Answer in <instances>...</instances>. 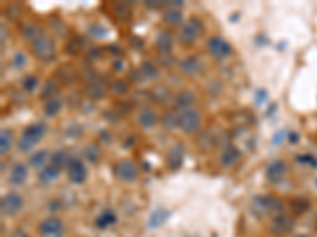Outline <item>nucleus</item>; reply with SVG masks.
I'll return each mask as SVG.
<instances>
[{
	"instance_id": "36",
	"label": "nucleus",
	"mask_w": 317,
	"mask_h": 237,
	"mask_svg": "<svg viewBox=\"0 0 317 237\" xmlns=\"http://www.w3.org/2000/svg\"><path fill=\"white\" fill-rule=\"evenodd\" d=\"M38 87V78L35 75H27L24 79H22V90L27 93H32L37 90Z\"/></svg>"
},
{
	"instance_id": "43",
	"label": "nucleus",
	"mask_w": 317,
	"mask_h": 237,
	"mask_svg": "<svg viewBox=\"0 0 317 237\" xmlns=\"http://www.w3.org/2000/svg\"><path fill=\"white\" fill-rule=\"evenodd\" d=\"M287 134H289V131L287 130H281V131H277L274 136H273V144L274 146H279L282 141H285L287 139Z\"/></svg>"
},
{
	"instance_id": "21",
	"label": "nucleus",
	"mask_w": 317,
	"mask_h": 237,
	"mask_svg": "<svg viewBox=\"0 0 317 237\" xmlns=\"http://www.w3.org/2000/svg\"><path fill=\"white\" fill-rule=\"evenodd\" d=\"M60 176V169L57 168V166H54V164H46L45 168L40 171V174H38V179H40L42 184H52V182H56Z\"/></svg>"
},
{
	"instance_id": "47",
	"label": "nucleus",
	"mask_w": 317,
	"mask_h": 237,
	"mask_svg": "<svg viewBox=\"0 0 317 237\" xmlns=\"http://www.w3.org/2000/svg\"><path fill=\"white\" fill-rule=\"evenodd\" d=\"M108 51H113V52H111L113 55H122V49H121L119 46H116V44L108 46Z\"/></svg>"
},
{
	"instance_id": "29",
	"label": "nucleus",
	"mask_w": 317,
	"mask_h": 237,
	"mask_svg": "<svg viewBox=\"0 0 317 237\" xmlns=\"http://www.w3.org/2000/svg\"><path fill=\"white\" fill-rule=\"evenodd\" d=\"M116 223V215L113 212L110 210H105L102 212L100 215L95 218V226L100 228V229H106V228H110L111 225Z\"/></svg>"
},
{
	"instance_id": "14",
	"label": "nucleus",
	"mask_w": 317,
	"mask_h": 237,
	"mask_svg": "<svg viewBox=\"0 0 317 237\" xmlns=\"http://www.w3.org/2000/svg\"><path fill=\"white\" fill-rule=\"evenodd\" d=\"M180 70L182 71L184 75L197 76V75H202L203 73L205 65H203L202 59L197 57V55H189V57H185L184 60H181Z\"/></svg>"
},
{
	"instance_id": "23",
	"label": "nucleus",
	"mask_w": 317,
	"mask_h": 237,
	"mask_svg": "<svg viewBox=\"0 0 317 237\" xmlns=\"http://www.w3.org/2000/svg\"><path fill=\"white\" fill-rule=\"evenodd\" d=\"M156 46L160 52H170L173 49V35L170 32H160L156 38Z\"/></svg>"
},
{
	"instance_id": "33",
	"label": "nucleus",
	"mask_w": 317,
	"mask_h": 237,
	"mask_svg": "<svg viewBox=\"0 0 317 237\" xmlns=\"http://www.w3.org/2000/svg\"><path fill=\"white\" fill-rule=\"evenodd\" d=\"M170 97H172V93H170L167 87H156V89L152 90V98L159 101L160 105H165V103L170 100Z\"/></svg>"
},
{
	"instance_id": "8",
	"label": "nucleus",
	"mask_w": 317,
	"mask_h": 237,
	"mask_svg": "<svg viewBox=\"0 0 317 237\" xmlns=\"http://www.w3.org/2000/svg\"><path fill=\"white\" fill-rule=\"evenodd\" d=\"M114 176L122 182H135L138 179V168L132 160H121L114 166Z\"/></svg>"
},
{
	"instance_id": "6",
	"label": "nucleus",
	"mask_w": 317,
	"mask_h": 237,
	"mask_svg": "<svg viewBox=\"0 0 317 237\" xmlns=\"http://www.w3.org/2000/svg\"><path fill=\"white\" fill-rule=\"evenodd\" d=\"M206 49L210 52V55L216 60H226L228 59L233 49H231V44L227 41V40H224L221 37H213L208 40L206 43Z\"/></svg>"
},
{
	"instance_id": "41",
	"label": "nucleus",
	"mask_w": 317,
	"mask_h": 237,
	"mask_svg": "<svg viewBox=\"0 0 317 237\" xmlns=\"http://www.w3.org/2000/svg\"><path fill=\"white\" fill-rule=\"evenodd\" d=\"M83 47H84V41H81V38H73L68 41L67 51H68V54H78V52H81Z\"/></svg>"
},
{
	"instance_id": "15",
	"label": "nucleus",
	"mask_w": 317,
	"mask_h": 237,
	"mask_svg": "<svg viewBox=\"0 0 317 237\" xmlns=\"http://www.w3.org/2000/svg\"><path fill=\"white\" fill-rule=\"evenodd\" d=\"M84 93H86L91 100H102L106 95V85L102 79H98L97 76L88 79L86 87H84Z\"/></svg>"
},
{
	"instance_id": "9",
	"label": "nucleus",
	"mask_w": 317,
	"mask_h": 237,
	"mask_svg": "<svg viewBox=\"0 0 317 237\" xmlns=\"http://www.w3.org/2000/svg\"><path fill=\"white\" fill-rule=\"evenodd\" d=\"M132 81L135 82H144V81H154L159 78V68L152 62H143L140 67L130 71Z\"/></svg>"
},
{
	"instance_id": "22",
	"label": "nucleus",
	"mask_w": 317,
	"mask_h": 237,
	"mask_svg": "<svg viewBox=\"0 0 317 237\" xmlns=\"http://www.w3.org/2000/svg\"><path fill=\"white\" fill-rule=\"evenodd\" d=\"M184 160V147L181 144H176L170 149L168 152V166L172 169H178L182 164Z\"/></svg>"
},
{
	"instance_id": "32",
	"label": "nucleus",
	"mask_w": 317,
	"mask_h": 237,
	"mask_svg": "<svg viewBox=\"0 0 317 237\" xmlns=\"http://www.w3.org/2000/svg\"><path fill=\"white\" fill-rule=\"evenodd\" d=\"M83 155L86 157L91 163H98L100 158H102V152H100V149L95 144H89V146L84 147Z\"/></svg>"
},
{
	"instance_id": "38",
	"label": "nucleus",
	"mask_w": 317,
	"mask_h": 237,
	"mask_svg": "<svg viewBox=\"0 0 317 237\" xmlns=\"http://www.w3.org/2000/svg\"><path fill=\"white\" fill-rule=\"evenodd\" d=\"M11 65L14 67V70H22V68H24V67L27 65V57H26V54L22 52V51L14 52L13 59H11Z\"/></svg>"
},
{
	"instance_id": "31",
	"label": "nucleus",
	"mask_w": 317,
	"mask_h": 237,
	"mask_svg": "<svg viewBox=\"0 0 317 237\" xmlns=\"http://www.w3.org/2000/svg\"><path fill=\"white\" fill-rule=\"evenodd\" d=\"M160 120L165 130H175L178 126V114L175 111H167V113L162 116Z\"/></svg>"
},
{
	"instance_id": "18",
	"label": "nucleus",
	"mask_w": 317,
	"mask_h": 237,
	"mask_svg": "<svg viewBox=\"0 0 317 237\" xmlns=\"http://www.w3.org/2000/svg\"><path fill=\"white\" fill-rule=\"evenodd\" d=\"M21 35L24 37L27 41L34 43L35 40H38L42 35H45V32L42 30V27L38 26L37 22L27 21V22H22L21 24Z\"/></svg>"
},
{
	"instance_id": "51",
	"label": "nucleus",
	"mask_w": 317,
	"mask_h": 237,
	"mask_svg": "<svg viewBox=\"0 0 317 237\" xmlns=\"http://www.w3.org/2000/svg\"><path fill=\"white\" fill-rule=\"evenodd\" d=\"M316 187H317V179H316Z\"/></svg>"
},
{
	"instance_id": "5",
	"label": "nucleus",
	"mask_w": 317,
	"mask_h": 237,
	"mask_svg": "<svg viewBox=\"0 0 317 237\" xmlns=\"http://www.w3.org/2000/svg\"><path fill=\"white\" fill-rule=\"evenodd\" d=\"M254 212L257 213V215H264V213H281L282 210V201H279L277 198L274 196H257L256 199H254Z\"/></svg>"
},
{
	"instance_id": "28",
	"label": "nucleus",
	"mask_w": 317,
	"mask_h": 237,
	"mask_svg": "<svg viewBox=\"0 0 317 237\" xmlns=\"http://www.w3.org/2000/svg\"><path fill=\"white\" fill-rule=\"evenodd\" d=\"M13 141H14L13 131L3 128L2 133H0V154H2V155L8 154L10 149H11V146H13Z\"/></svg>"
},
{
	"instance_id": "17",
	"label": "nucleus",
	"mask_w": 317,
	"mask_h": 237,
	"mask_svg": "<svg viewBox=\"0 0 317 237\" xmlns=\"http://www.w3.org/2000/svg\"><path fill=\"white\" fill-rule=\"evenodd\" d=\"M239 158H241V150L233 144H228L227 147H224L219 161L224 168H231L239 161Z\"/></svg>"
},
{
	"instance_id": "35",
	"label": "nucleus",
	"mask_w": 317,
	"mask_h": 237,
	"mask_svg": "<svg viewBox=\"0 0 317 237\" xmlns=\"http://www.w3.org/2000/svg\"><path fill=\"white\" fill-rule=\"evenodd\" d=\"M56 92H57V84L49 79V81H46V84L43 85V92H42V98L43 100H51L56 97Z\"/></svg>"
},
{
	"instance_id": "3",
	"label": "nucleus",
	"mask_w": 317,
	"mask_h": 237,
	"mask_svg": "<svg viewBox=\"0 0 317 237\" xmlns=\"http://www.w3.org/2000/svg\"><path fill=\"white\" fill-rule=\"evenodd\" d=\"M202 125V114L195 108L184 109L178 114V128L185 134L195 133Z\"/></svg>"
},
{
	"instance_id": "40",
	"label": "nucleus",
	"mask_w": 317,
	"mask_h": 237,
	"mask_svg": "<svg viewBox=\"0 0 317 237\" xmlns=\"http://www.w3.org/2000/svg\"><path fill=\"white\" fill-rule=\"evenodd\" d=\"M114 11L118 14V18H121L122 21H126L130 18V5L126 3V2H121L114 6Z\"/></svg>"
},
{
	"instance_id": "16",
	"label": "nucleus",
	"mask_w": 317,
	"mask_h": 237,
	"mask_svg": "<svg viewBox=\"0 0 317 237\" xmlns=\"http://www.w3.org/2000/svg\"><path fill=\"white\" fill-rule=\"evenodd\" d=\"M136 120H138V125H140L141 128L151 130V128H154V126H156V123L159 120V116H157V113L152 108L143 106L136 113Z\"/></svg>"
},
{
	"instance_id": "48",
	"label": "nucleus",
	"mask_w": 317,
	"mask_h": 237,
	"mask_svg": "<svg viewBox=\"0 0 317 237\" xmlns=\"http://www.w3.org/2000/svg\"><path fill=\"white\" fill-rule=\"evenodd\" d=\"M122 68H124L122 60H114V70H116V71H119V70H122Z\"/></svg>"
},
{
	"instance_id": "24",
	"label": "nucleus",
	"mask_w": 317,
	"mask_h": 237,
	"mask_svg": "<svg viewBox=\"0 0 317 237\" xmlns=\"http://www.w3.org/2000/svg\"><path fill=\"white\" fill-rule=\"evenodd\" d=\"M49 160L48 150H38V152H34L32 155L29 157V164L35 169H43L46 166V161Z\"/></svg>"
},
{
	"instance_id": "13",
	"label": "nucleus",
	"mask_w": 317,
	"mask_h": 237,
	"mask_svg": "<svg viewBox=\"0 0 317 237\" xmlns=\"http://www.w3.org/2000/svg\"><path fill=\"white\" fill-rule=\"evenodd\" d=\"M287 171H289V168H287V164H285V161L274 160L267 166L265 174H267L268 182H272V184H279V182L284 180Z\"/></svg>"
},
{
	"instance_id": "10",
	"label": "nucleus",
	"mask_w": 317,
	"mask_h": 237,
	"mask_svg": "<svg viewBox=\"0 0 317 237\" xmlns=\"http://www.w3.org/2000/svg\"><path fill=\"white\" fill-rule=\"evenodd\" d=\"M24 205V199L22 196L18 193H8L2 198V204H0V209H2V213L5 217H13L22 209Z\"/></svg>"
},
{
	"instance_id": "39",
	"label": "nucleus",
	"mask_w": 317,
	"mask_h": 237,
	"mask_svg": "<svg viewBox=\"0 0 317 237\" xmlns=\"http://www.w3.org/2000/svg\"><path fill=\"white\" fill-rule=\"evenodd\" d=\"M290 207L292 210L298 213V215H301L303 212H306L309 209V202L306 199H292L290 201Z\"/></svg>"
},
{
	"instance_id": "30",
	"label": "nucleus",
	"mask_w": 317,
	"mask_h": 237,
	"mask_svg": "<svg viewBox=\"0 0 317 237\" xmlns=\"http://www.w3.org/2000/svg\"><path fill=\"white\" fill-rule=\"evenodd\" d=\"M110 90L113 95H116V97H122V95H126L129 92V82L126 81V79H114V81L111 82L110 85Z\"/></svg>"
},
{
	"instance_id": "49",
	"label": "nucleus",
	"mask_w": 317,
	"mask_h": 237,
	"mask_svg": "<svg viewBox=\"0 0 317 237\" xmlns=\"http://www.w3.org/2000/svg\"><path fill=\"white\" fill-rule=\"evenodd\" d=\"M5 24H2V46L5 44Z\"/></svg>"
},
{
	"instance_id": "11",
	"label": "nucleus",
	"mask_w": 317,
	"mask_h": 237,
	"mask_svg": "<svg viewBox=\"0 0 317 237\" xmlns=\"http://www.w3.org/2000/svg\"><path fill=\"white\" fill-rule=\"evenodd\" d=\"M293 225H295V220H293V217L289 215V213H282L281 212V213H277V215L273 217L270 228H272V231L276 236H285L293 229Z\"/></svg>"
},
{
	"instance_id": "20",
	"label": "nucleus",
	"mask_w": 317,
	"mask_h": 237,
	"mask_svg": "<svg viewBox=\"0 0 317 237\" xmlns=\"http://www.w3.org/2000/svg\"><path fill=\"white\" fill-rule=\"evenodd\" d=\"M27 176H29L27 166L24 163H16V164L13 166L11 172H10L8 182H10L11 185H14V187H19V185H22L27 180Z\"/></svg>"
},
{
	"instance_id": "34",
	"label": "nucleus",
	"mask_w": 317,
	"mask_h": 237,
	"mask_svg": "<svg viewBox=\"0 0 317 237\" xmlns=\"http://www.w3.org/2000/svg\"><path fill=\"white\" fill-rule=\"evenodd\" d=\"M68 161H70V158L67 157V154L64 152V150H57V152H54L52 157H51V164L57 166L59 169L64 168V166H67Z\"/></svg>"
},
{
	"instance_id": "50",
	"label": "nucleus",
	"mask_w": 317,
	"mask_h": 237,
	"mask_svg": "<svg viewBox=\"0 0 317 237\" xmlns=\"http://www.w3.org/2000/svg\"><path fill=\"white\" fill-rule=\"evenodd\" d=\"M293 237H308V236H306V234H295Z\"/></svg>"
},
{
	"instance_id": "19",
	"label": "nucleus",
	"mask_w": 317,
	"mask_h": 237,
	"mask_svg": "<svg viewBox=\"0 0 317 237\" xmlns=\"http://www.w3.org/2000/svg\"><path fill=\"white\" fill-rule=\"evenodd\" d=\"M195 103V95L194 92H190V90H181L180 93H176L175 95V98H173V108L175 109H189L192 108V105Z\"/></svg>"
},
{
	"instance_id": "4",
	"label": "nucleus",
	"mask_w": 317,
	"mask_h": 237,
	"mask_svg": "<svg viewBox=\"0 0 317 237\" xmlns=\"http://www.w3.org/2000/svg\"><path fill=\"white\" fill-rule=\"evenodd\" d=\"M32 52L40 62H51L56 57V44L54 40L48 35H42L32 43Z\"/></svg>"
},
{
	"instance_id": "12",
	"label": "nucleus",
	"mask_w": 317,
	"mask_h": 237,
	"mask_svg": "<svg viewBox=\"0 0 317 237\" xmlns=\"http://www.w3.org/2000/svg\"><path fill=\"white\" fill-rule=\"evenodd\" d=\"M40 234L43 237H62L64 234V223L57 217H48L40 223Z\"/></svg>"
},
{
	"instance_id": "46",
	"label": "nucleus",
	"mask_w": 317,
	"mask_h": 237,
	"mask_svg": "<svg viewBox=\"0 0 317 237\" xmlns=\"http://www.w3.org/2000/svg\"><path fill=\"white\" fill-rule=\"evenodd\" d=\"M298 139H300V134H298V133H295V131H289V134H287V141L290 142V144H297Z\"/></svg>"
},
{
	"instance_id": "25",
	"label": "nucleus",
	"mask_w": 317,
	"mask_h": 237,
	"mask_svg": "<svg viewBox=\"0 0 317 237\" xmlns=\"http://www.w3.org/2000/svg\"><path fill=\"white\" fill-rule=\"evenodd\" d=\"M162 18H164V21L170 24V26H180V24H182L184 16L180 8H167L164 14H162Z\"/></svg>"
},
{
	"instance_id": "26",
	"label": "nucleus",
	"mask_w": 317,
	"mask_h": 237,
	"mask_svg": "<svg viewBox=\"0 0 317 237\" xmlns=\"http://www.w3.org/2000/svg\"><path fill=\"white\" fill-rule=\"evenodd\" d=\"M168 215H170V212L165 210V209H157V210H154V212L151 213V217H149V221H148L149 228L156 229V228L162 226V225H164L165 221H167Z\"/></svg>"
},
{
	"instance_id": "2",
	"label": "nucleus",
	"mask_w": 317,
	"mask_h": 237,
	"mask_svg": "<svg viewBox=\"0 0 317 237\" xmlns=\"http://www.w3.org/2000/svg\"><path fill=\"white\" fill-rule=\"evenodd\" d=\"M45 134H46V125L45 123L37 122V123L29 125L21 134L19 142H18V149L24 154L30 152V150H32L38 142L42 141V138L45 136Z\"/></svg>"
},
{
	"instance_id": "7",
	"label": "nucleus",
	"mask_w": 317,
	"mask_h": 237,
	"mask_svg": "<svg viewBox=\"0 0 317 237\" xmlns=\"http://www.w3.org/2000/svg\"><path fill=\"white\" fill-rule=\"evenodd\" d=\"M67 177L75 185H81L86 182L88 168H86V164L83 163L81 158H78V157L70 158V161L67 164Z\"/></svg>"
},
{
	"instance_id": "45",
	"label": "nucleus",
	"mask_w": 317,
	"mask_h": 237,
	"mask_svg": "<svg viewBox=\"0 0 317 237\" xmlns=\"http://www.w3.org/2000/svg\"><path fill=\"white\" fill-rule=\"evenodd\" d=\"M144 5L148 6V8H156V10H159V8L167 6V2H157V0H148V2H144Z\"/></svg>"
},
{
	"instance_id": "37",
	"label": "nucleus",
	"mask_w": 317,
	"mask_h": 237,
	"mask_svg": "<svg viewBox=\"0 0 317 237\" xmlns=\"http://www.w3.org/2000/svg\"><path fill=\"white\" fill-rule=\"evenodd\" d=\"M295 161L306 166V168H317V158L313 154H303V155H298L295 158Z\"/></svg>"
},
{
	"instance_id": "1",
	"label": "nucleus",
	"mask_w": 317,
	"mask_h": 237,
	"mask_svg": "<svg viewBox=\"0 0 317 237\" xmlns=\"http://www.w3.org/2000/svg\"><path fill=\"white\" fill-rule=\"evenodd\" d=\"M203 32H205V26L202 21L198 18H189L180 26V30H178V40H180V43L184 46H192L200 37L203 35Z\"/></svg>"
},
{
	"instance_id": "27",
	"label": "nucleus",
	"mask_w": 317,
	"mask_h": 237,
	"mask_svg": "<svg viewBox=\"0 0 317 237\" xmlns=\"http://www.w3.org/2000/svg\"><path fill=\"white\" fill-rule=\"evenodd\" d=\"M60 109H62V100L59 97H54L51 100H48L45 103V106H43V113L46 117H54V116H57L60 113Z\"/></svg>"
},
{
	"instance_id": "42",
	"label": "nucleus",
	"mask_w": 317,
	"mask_h": 237,
	"mask_svg": "<svg viewBox=\"0 0 317 237\" xmlns=\"http://www.w3.org/2000/svg\"><path fill=\"white\" fill-rule=\"evenodd\" d=\"M5 13H6V16H8V18H11V19H18L19 16H21V6L16 5V3L8 5V6H6Z\"/></svg>"
},
{
	"instance_id": "44",
	"label": "nucleus",
	"mask_w": 317,
	"mask_h": 237,
	"mask_svg": "<svg viewBox=\"0 0 317 237\" xmlns=\"http://www.w3.org/2000/svg\"><path fill=\"white\" fill-rule=\"evenodd\" d=\"M267 98H268V93L265 89H259L256 92V105H264V103L267 101Z\"/></svg>"
}]
</instances>
